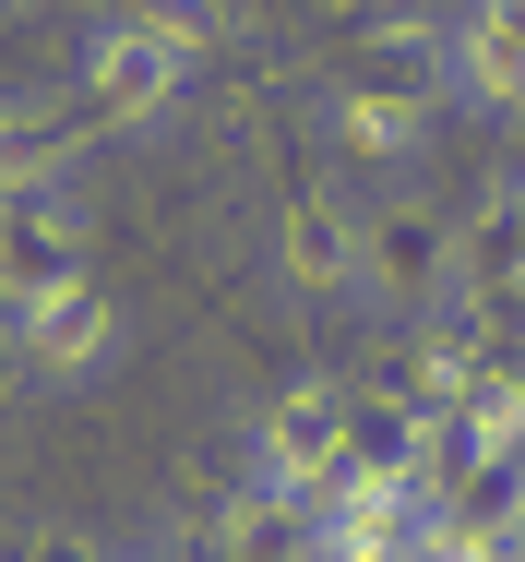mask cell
<instances>
[{"instance_id":"cell-1","label":"cell","mask_w":525,"mask_h":562,"mask_svg":"<svg viewBox=\"0 0 525 562\" xmlns=\"http://www.w3.org/2000/svg\"><path fill=\"white\" fill-rule=\"evenodd\" d=\"M442 109H454V72H442V24H419V12L370 24L334 60V85H322V132L358 168H407L430 132H442Z\"/></svg>"},{"instance_id":"cell-2","label":"cell","mask_w":525,"mask_h":562,"mask_svg":"<svg viewBox=\"0 0 525 562\" xmlns=\"http://www.w3.org/2000/svg\"><path fill=\"white\" fill-rule=\"evenodd\" d=\"M204 48H215L204 12H107V24H84V48H72V120L84 132L168 120L204 85Z\"/></svg>"},{"instance_id":"cell-3","label":"cell","mask_w":525,"mask_h":562,"mask_svg":"<svg viewBox=\"0 0 525 562\" xmlns=\"http://www.w3.org/2000/svg\"><path fill=\"white\" fill-rule=\"evenodd\" d=\"M334 467H346V371L275 383L263 419H251V491L275 503V527H311L334 503Z\"/></svg>"},{"instance_id":"cell-4","label":"cell","mask_w":525,"mask_h":562,"mask_svg":"<svg viewBox=\"0 0 525 562\" xmlns=\"http://www.w3.org/2000/svg\"><path fill=\"white\" fill-rule=\"evenodd\" d=\"M358 300L395 312L407 336L442 324V312L466 300V276H454V216H442L430 192H383V204H358Z\"/></svg>"},{"instance_id":"cell-5","label":"cell","mask_w":525,"mask_h":562,"mask_svg":"<svg viewBox=\"0 0 525 562\" xmlns=\"http://www.w3.org/2000/svg\"><path fill=\"white\" fill-rule=\"evenodd\" d=\"M84 239H96V216H84L72 180H60V192H12V204H0V324H24L36 300L84 288V276H96Z\"/></svg>"},{"instance_id":"cell-6","label":"cell","mask_w":525,"mask_h":562,"mask_svg":"<svg viewBox=\"0 0 525 562\" xmlns=\"http://www.w3.org/2000/svg\"><path fill=\"white\" fill-rule=\"evenodd\" d=\"M275 288L287 300H358V204L334 192V180H287V204H275Z\"/></svg>"},{"instance_id":"cell-7","label":"cell","mask_w":525,"mask_h":562,"mask_svg":"<svg viewBox=\"0 0 525 562\" xmlns=\"http://www.w3.org/2000/svg\"><path fill=\"white\" fill-rule=\"evenodd\" d=\"M12 336H24V383H107V371H119V347H132V312L84 276V288L36 300Z\"/></svg>"},{"instance_id":"cell-8","label":"cell","mask_w":525,"mask_h":562,"mask_svg":"<svg viewBox=\"0 0 525 562\" xmlns=\"http://www.w3.org/2000/svg\"><path fill=\"white\" fill-rule=\"evenodd\" d=\"M442 72H454V109L478 120H525V0H478L442 24Z\"/></svg>"},{"instance_id":"cell-9","label":"cell","mask_w":525,"mask_h":562,"mask_svg":"<svg viewBox=\"0 0 525 562\" xmlns=\"http://www.w3.org/2000/svg\"><path fill=\"white\" fill-rule=\"evenodd\" d=\"M72 156H84L72 97H0V204H12V192H60Z\"/></svg>"},{"instance_id":"cell-10","label":"cell","mask_w":525,"mask_h":562,"mask_svg":"<svg viewBox=\"0 0 525 562\" xmlns=\"http://www.w3.org/2000/svg\"><path fill=\"white\" fill-rule=\"evenodd\" d=\"M419 539V503H370V491H334L311 527H299V562H407Z\"/></svg>"},{"instance_id":"cell-11","label":"cell","mask_w":525,"mask_h":562,"mask_svg":"<svg viewBox=\"0 0 525 562\" xmlns=\"http://www.w3.org/2000/svg\"><path fill=\"white\" fill-rule=\"evenodd\" d=\"M442 419L466 431V454H478V467H525V359H490V371H478Z\"/></svg>"},{"instance_id":"cell-12","label":"cell","mask_w":525,"mask_h":562,"mask_svg":"<svg viewBox=\"0 0 525 562\" xmlns=\"http://www.w3.org/2000/svg\"><path fill=\"white\" fill-rule=\"evenodd\" d=\"M407 562H502V527H478V515H454V503H419Z\"/></svg>"},{"instance_id":"cell-13","label":"cell","mask_w":525,"mask_h":562,"mask_svg":"<svg viewBox=\"0 0 525 562\" xmlns=\"http://www.w3.org/2000/svg\"><path fill=\"white\" fill-rule=\"evenodd\" d=\"M12 562H119V551L84 539V527H36V539H12Z\"/></svg>"},{"instance_id":"cell-14","label":"cell","mask_w":525,"mask_h":562,"mask_svg":"<svg viewBox=\"0 0 525 562\" xmlns=\"http://www.w3.org/2000/svg\"><path fill=\"white\" fill-rule=\"evenodd\" d=\"M12 395H24V336L0 324V407H12Z\"/></svg>"},{"instance_id":"cell-15","label":"cell","mask_w":525,"mask_h":562,"mask_svg":"<svg viewBox=\"0 0 525 562\" xmlns=\"http://www.w3.org/2000/svg\"><path fill=\"white\" fill-rule=\"evenodd\" d=\"M502 562H525V527H502Z\"/></svg>"},{"instance_id":"cell-16","label":"cell","mask_w":525,"mask_h":562,"mask_svg":"<svg viewBox=\"0 0 525 562\" xmlns=\"http://www.w3.org/2000/svg\"><path fill=\"white\" fill-rule=\"evenodd\" d=\"M119 562H192V551H119Z\"/></svg>"},{"instance_id":"cell-17","label":"cell","mask_w":525,"mask_h":562,"mask_svg":"<svg viewBox=\"0 0 525 562\" xmlns=\"http://www.w3.org/2000/svg\"><path fill=\"white\" fill-rule=\"evenodd\" d=\"M514 527H525V515H514Z\"/></svg>"}]
</instances>
